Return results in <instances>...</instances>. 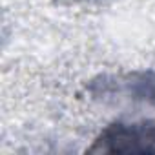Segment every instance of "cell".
<instances>
[{
  "label": "cell",
  "instance_id": "obj_1",
  "mask_svg": "<svg viewBox=\"0 0 155 155\" xmlns=\"http://www.w3.org/2000/svg\"><path fill=\"white\" fill-rule=\"evenodd\" d=\"M88 151L110 155H155V120L140 124L115 122L99 135Z\"/></svg>",
  "mask_w": 155,
  "mask_h": 155
}]
</instances>
